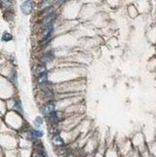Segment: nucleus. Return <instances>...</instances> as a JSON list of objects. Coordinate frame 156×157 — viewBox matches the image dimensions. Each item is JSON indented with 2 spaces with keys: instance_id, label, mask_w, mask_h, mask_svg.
<instances>
[{
  "instance_id": "3",
  "label": "nucleus",
  "mask_w": 156,
  "mask_h": 157,
  "mask_svg": "<svg viewBox=\"0 0 156 157\" xmlns=\"http://www.w3.org/2000/svg\"><path fill=\"white\" fill-rule=\"evenodd\" d=\"M52 32H53V23L43 27V41H47V39L50 38Z\"/></svg>"
},
{
  "instance_id": "4",
  "label": "nucleus",
  "mask_w": 156,
  "mask_h": 157,
  "mask_svg": "<svg viewBox=\"0 0 156 157\" xmlns=\"http://www.w3.org/2000/svg\"><path fill=\"white\" fill-rule=\"evenodd\" d=\"M42 111L44 112V114H46V115H49V114H51L52 112H54L55 110V104H46L45 106H43V108H42Z\"/></svg>"
},
{
  "instance_id": "1",
  "label": "nucleus",
  "mask_w": 156,
  "mask_h": 157,
  "mask_svg": "<svg viewBox=\"0 0 156 157\" xmlns=\"http://www.w3.org/2000/svg\"><path fill=\"white\" fill-rule=\"evenodd\" d=\"M21 10L25 15H29L32 12V1L31 0H25L23 2L22 6H21Z\"/></svg>"
},
{
  "instance_id": "10",
  "label": "nucleus",
  "mask_w": 156,
  "mask_h": 157,
  "mask_svg": "<svg viewBox=\"0 0 156 157\" xmlns=\"http://www.w3.org/2000/svg\"><path fill=\"white\" fill-rule=\"evenodd\" d=\"M42 136H43V133H42L41 131H37V130L31 131V137L32 138H36V139H38V138H41Z\"/></svg>"
},
{
  "instance_id": "12",
  "label": "nucleus",
  "mask_w": 156,
  "mask_h": 157,
  "mask_svg": "<svg viewBox=\"0 0 156 157\" xmlns=\"http://www.w3.org/2000/svg\"><path fill=\"white\" fill-rule=\"evenodd\" d=\"M35 123H36V125H42L43 120H42L41 117H37L36 119H35Z\"/></svg>"
},
{
  "instance_id": "5",
  "label": "nucleus",
  "mask_w": 156,
  "mask_h": 157,
  "mask_svg": "<svg viewBox=\"0 0 156 157\" xmlns=\"http://www.w3.org/2000/svg\"><path fill=\"white\" fill-rule=\"evenodd\" d=\"M53 144H55L56 146H63V140L61 138L60 135H55L53 137Z\"/></svg>"
},
{
  "instance_id": "7",
  "label": "nucleus",
  "mask_w": 156,
  "mask_h": 157,
  "mask_svg": "<svg viewBox=\"0 0 156 157\" xmlns=\"http://www.w3.org/2000/svg\"><path fill=\"white\" fill-rule=\"evenodd\" d=\"M36 73L37 75H42V74H45V73H48L47 71V67L45 65H38L36 66Z\"/></svg>"
},
{
  "instance_id": "8",
  "label": "nucleus",
  "mask_w": 156,
  "mask_h": 157,
  "mask_svg": "<svg viewBox=\"0 0 156 157\" xmlns=\"http://www.w3.org/2000/svg\"><path fill=\"white\" fill-rule=\"evenodd\" d=\"M48 117H49V119H50L52 124H54V125H55V124H58V122H59V117H58V114H57L56 111H54V112H52L51 114H49Z\"/></svg>"
},
{
  "instance_id": "2",
  "label": "nucleus",
  "mask_w": 156,
  "mask_h": 157,
  "mask_svg": "<svg viewBox=\"0 0 156 157\" xmlns=\"http://www.w3.org/2000/svg\"><path fill=\"white\" fill-rule=\"evenodd\" d=\"M55 18H56V14L54 13V12L53 13L48 14V15H45L43 21H42V27H46V25H52Z\"/></svg>"
},
{
  "instance_id": "6",
  "label": "nucleus",
  "mask_w": 156,
  "mask_h": 157,
  "mask_svg": "<svg viewBox=\"0 0 156 157\" xmlns=\"http://www.w3.org/2000/svg\"><path fill=\"white\" fill-rule=\"evenodd\" d=\"M37 82H38V84H41V85L47 84V83H48V73L39 75L38 77H37Z\"/></svg>"
},
{
  "instance_id": "9",
  "label": "nucleus",
  "mask_w": 156,
  "mask_h": 157,
  "mask_svg": "<svg viewBox=\"0 0 156 157\" xmlns=\"http://www.w3.org/2000/svg\"><path fill=\"white\" fill-rule=\"evenodd\" d=\"M33 157H47V155L46 153H45L44 149L41 148V149H37V150L34 152Z\"/></svg>"
},
{
  "instance_id": "11",
  "label": "nucleus",
  "mask_w": 156,
  "mask_h": 157,
  "mask_svg": "<svg viewBox=\"0 0 156 157\" xmlns=\"http://www.w3.org/2000/svg\"><path fill=\"white\" fill-rule=\"evenodd\" d=\"M12 38H13L12 34H10V33L8 32H4L3 35H2V40H3V41H10V40H12Z\"/></svg>"
}]
</instances>
